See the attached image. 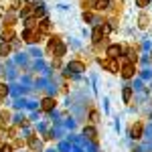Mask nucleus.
I'll return each mask as SVG.
<instances>
[{
    "label": "nucleus",
    "instance_id": "obj_1",
    "mask_svg": "<svg viewBox=\"0 0 152 152\" xmlns=\"http://www.w3.org/2000/svg\"><path fill=\"white\" fill-rule=\"evenodd\" d=\"M99 65H102L104 69H107L110 73H118V71H120V65H118L116 59H105V61L102 59V61H99Z\"/></svg>",
    "mask_w": 152,
    "mask_h": 152
},
{
    "label": "nucleus",
    "instance_id": "obj_2",
    "mask_svg": "<svg viewBox=\"0 0 152 152\" xmlns=\"http://www.w3.org/2000/svg\"><path fill=\"white\" fill-rule=\"evenodd\" d=\"M81 71H85V63H81V61H71L67 65V75L69 73H81Z\"/></svg>",
    "mask_w": 152,
    "mask_h": 152
},
{
    "label": "nucleus",
    "instance_id": "obj_3",
    "mask_svg": "<svg viewBox=\"0 0 152 152\" xmlns=\"http://www.w3.org/2000/svg\"><path fill=\"white\" fill-rule=\"evenodd\" d=\"M105 53H107V57H110V59H118L120 55H122V47H120V45H110Z\"/></svg>",
    "mask_w": 152,
    "mask_h": 152
},
{
    "label": "nucleus",
    "instance_id": "obj_4",
    "mask_svg": "<svg viewBox=\"0 0 152 152\" xmlns=\"http://www.w3.org/2000/svg\"><path fill=\"white\" fill-rule=\"evenodd\" d=\"M134 75V65L132 63H124V67H122V77L124 79H130Z\"/></svg>",
    "mask_w": 152,
    "mask_h": 152
},
{
    "label": "nucleus",
    "instance_id": "obj_5",
    "mask_svg": "<svg viewBox=\"0 0 152 152\" xmlns=\"http://www.w3.org/2000/svg\"><path fill=\"white\" fill-rule=\"evenodd\" d=\"M53 107H55V99H53V97H45V99H43V104H41V110L51 112Z\"/></svg>",
    "mask_w": 152,
    "mask_h": 152
},
{
    "label": "nucleus",
    "instance_id": "obj_6",
    "mask_svg": "<svg viewBox=\"0 0 152 152\" xmlns=\"http://www.w3.org/2000/svg\"><path fill=\"white\" fill-rule=\"evenodd\" d=\"M28 146H31V148H33L35 152H39V150H41V142L37 140L35 136H31V138H28Z\"/></svg>",
    "mask_w": 152,
    "mask_h": 152
},
{
    "label": "nucleus",
    "instance_id": "obj_7",
    "mask_svg": "<svg viewBox=\"0 0 152 152\" xmlns=\"http://www.w3.org/2000/svg\"><path fill=\"white\" fill-rule=\"evenodd\" d=\"M130 136H132V138H140L142 136V124H136V126L132 128V132H130Z\"/></svg>",
    "mask_w": 152,
    "mask_h": 152
},
{
    "label": "nucleus",
    "instance_id": "obj_8",
    "mask_svg": "<svg viewBox=\"0 0 152 152\" xmlns=\"http://www.w3.org/2000/svg\"><path fill=\"white\" fill-rule=\"evenodd\" d=\"M53 53H55L57 57H61V55H65V45H63V43L59 41L57 45H55V49H53Z\"/></svg>",
    "mask_w": 152,
    "mask_h": 152
},
{
    "label": "nucleus",
    "instance_id": "obj_9",
    "mask_svg": "<svg viewBox=\"0 0 152 152\" xmlns=\"http://www.w3.org/2000/svg\"><path fill=\"white\" fill-rule=\"evenodd\" d=\"M83 134H85L89 140H95V136H97V134H95V128H91V126H87V128L83 130Z\"/></svg>",
    "mask_w": 152,
    "mask_h": 152
},
{
    "label": "nucleus",
    "instance_id": "obj_10",
    "mask_svg": "<svg viewBox=\"0 0 152 152\" xmlns=\"http://www.w3.org/2000/svg\"><path fill=\"white\" fill-rule=\"evenodd\" d=\"M12 39H14V33H12V28H8V31H4V33H2V41H4V43H10Z\"/></svg>",
    "mask_w": 152,
    "mask_h": 152
},
{
    "label": "nucleus",
    "instance_id": "obj_11",
    "mask_svg": "<svg viewBox=\"0 0 152 152\" xmlns=\"http://www.w3.org/2000/svg\"><path fill=\"white\" fill-rule=\"evenodd\" d=\"M110 6V0H95V8L97 10H105Z\"/></svg>",
    "mask_w": 152,
    "mask_h": 152
},
{
    "label": "nucleus",
    "instance_id": "obj_12",
    "mask_svg": "<svg viewBox=\"0 0 152 152\" xmlns=\"http://www.w3.org/2000/svg\"><path fill=\"white\" fill-rule=\"evenodd\" d=\"M102 37H104V33H102V26H97L94 31V43H102Z\"/></svg>",
    "mask_w": 152,
    "mask_h": 152
},
{
    "label": "nucleus",
    "instance_id": "obj_13",
    "mask_svg": "<svg viewBox=\"0 0 152 152\" xmlns=\"http://www.w3.org/2000/svg\"><path fill=\"white\" fill-rule=\"evenodd\" d=\"M8 53H10V45L8 43H2L0 45V57H6Z\"/></svg>",
    "mask_w": 152,
    "mask_h": 152
},
{
    "label": "nucleus",
    "instance_id": "obj_14",
    "mask_svg": "<svg viewBox=\"0 0 152 152\" xmlns=\"http://www.w3.org/2000/svg\"><path fill=\"white\" fill-rule=\"evenodd\" d=\"M122 95H124V102H126V104H130V99H132V87H124Z\"/></svg>",
    "mask_w": 152,
    "mask_h": 152
},
{
    "label": "nucleus",
    "instance_id": "obj_15",
    "mask_svg": "<svg viewBox=\"0 0 152 152\" xmlns=\"http://www.w3.org/2000/svg\"><path fill=\"white\" fill-rule=\"evenodd\" d=\"M49 26H51L49 20H41V23H39V31H41V33H45V31H49Z\"/></svg>",
    "mask_w": 152,
    "mask_h": 152
},
{
    "label": "nucleus",
    "instance_id": "obj_16",
    "mask_svg": "<svg viewBox=\"0 0 152 152\" xmlns=\"http://www.w3.org/2000/svg\"><path fill=\"white\" fill-rule=\"evenodd\" d=\"M138 24H140V28H146V24H148V16H146V14H142V16H140V23H138Z\"/></svg>",
    "mask_w": 152,
    "mask_h": 152
},
{
    "label": "nucleus",
    "instance_id": "obj_17",
    "mask_svg": "<svg viewBox=\"0 0 152 152\" xmlns=\"http://www.w3.org/2000/svg\"><path fill=\"white\" fill-rule=\"evenodd\" d=\"M4 95H8V87H6V83H0V97H4Z\"/></svg>",
    "mask_w": 152,
    "mask_h": 152
},
{
    "label": "nucleus",
    "instance_id": "obj_18",
    "mask_svg": "<svg viewBox=\"0 0 152 152\" xmlns=\"http://www.w3.org/2000/svg\"><path fill=\"white\" fill-rule=\"evenodd\" d=\"M0 152H12V146L10 144H2L0 146Z\"/></svg>",
    "mask_w": 152,
    "mask_h": 152
},
{
    "label": "nucleus",
    "instance_id": "obj_19",
    "mask_svg": "<svg viewBox=\"0 0 152 152\" xmlns=\"http://www.w3.org/2000/svg\"><path fill=\"white\" fill-rule=\"evenodd\" d=\"M136 4H138L140 8H144V6H148V4H150V0H136Z\"/></svg>",
    "mask_w": 152,
    "mask_h": 152
},
{
    "label": "nucleus",
    "instance_id": "obj_20",
    "mask_svg": "<svg viewBox=\"0 0 152 152\" xmlns=\"http://www.w3.org/2000/svg\"><path fill=\"white\" fill-rule=\"evenodd\" d=\"M35 18H28V20H26V28H33V26H35Z\"/></svg>",
    "mask_w": 152,
    "mask_h": 152
},
{
    "label": "nucleus",
    "instance_id": "obj_21",
    "mask_svg": "<svg viewBox=\"0 0 152 152\" xmlns=\"http://www.w3.org/2000/svg\"><path fill=\"white\" fill-rule=\"evenodd\" d=\"M83 18H85V20H91V18H94V14H91V12H85V14H83Z\"/></svg>",
    "mask_w": 152,
    "mask_h": 152
}]
</instances>
